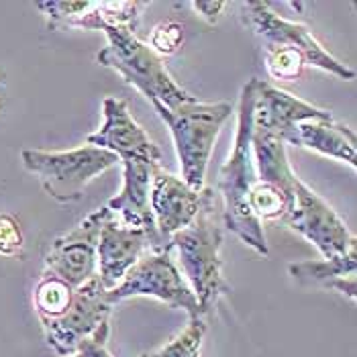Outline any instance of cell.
Segmentation results:
<instances>
[{"mask_svg":"<svg viewBox=\"0 0 357 357\" xmlns=\"http://www.w3.org/2000/svg\"><path fill=\"white\" fill-rule=\"evenodd\" d=\"M257 94V78H251L239 96L237 109V133L235 145L227 162L220 165L217 194L222 202V227L235 233L248 248L268 257L270 249L261 229V220L251 213L249 194L255 186V167L251 155V127H253V107Z\"/></svg>","mask_w":357,"mask_h":357,"instance_id":"1","label":"cell"},{"mask_svg":"<svg viewBox=\"0 0 357 357\" xmlns=\"http://www.w3.org/2000/svg\"><path fill=\"white\" fill-rule=\"evenodd\" d=\"M110 308L107 290L96 274L80 288H74L72 301L59 317L41 321L47 345L59 356H74L94 331L109 323Z\"/></svg>","mask_w":357,"mask_h":357,"instance_id":"8","label":"cell"},{"mask_svg":"<svg viewBox=\"0 0 357 357\" xmlns=\"http://www.w3.org/2000/svg\"><path fill=\"white\" fill-rule=\"evenodd\" d=\"M184 39V27L176 21H165L151 31L149 47L160 55H172L178 52L180 43Z\"/></svg>","mask_w":357,"mask_h":357,"instance_id":"22","label":"cell"},{"mask_svg":"<svg viewBox=\"0 0 357 357\" xmlns=\"http://www.w3.org/2000/svg\"><path fill=\"white\" fill-rule=\"evenodd\" d=\"M109 45L102 47L96 61L114 70L123 80L137 88L149 102H160L165 109H178L194 100L182 86H178L167 72L164 59L147 43H143L133 31L125 27H107Z\"/></svg>","mask_w":357,"mask_h":357,"instance_id":"4","label":"cell"},{"mask_svg":"<svg viewBox=\"0 0 357 357\" xmlns=\"http://www.w3.org/2000/svg\"><path fill=\"white\" fill-rule=\"evenodd\" d=\"M133 296H151L172 308H182L186 310L190 321L202 319L192 288L178 270L174 249L167 243L162 249H147L139 257L137 264L125 274L123 282L112 290H107V301L110 304Z\"/></svg>","mask_w":357,"mask_h":357,"instance_id":"6","label":"cell"},{"mask_svg":"<svg viewBox=\"0 0 357 357\" xmlns=\"http://www.w3.org/2000/svg\"><path fill=\"white\" fill-rule=\"evenodd\" d=\"M357 139L354 129L337 123L335 119L327 121H303L296 127V147L312 149L321 155L347 162L356 169L357 165Z\"/></svg>","mask_w":357,"mask_h":357,"instance_id":"18","label":"cell"},{"mask_svg":"<svg viewBox=\"0 0 357 357\" xmlns=\"http://www.w3.org/2000/svg\"><path fill=\"white\" fill-rule=\"evenodd\" d=\"M204 335H206L204 319H192L186 325V329L178 333L169 343H165L164 347L139 357H200Z\"/></svg>","mask_w":357,"mask_h":357,"instance_id":"20","label":"cell"},{"mask_svg":"<svg viewBox=\"0 0 357 357\" xmlns=\"http://www.w3.org/2000/svg\"><path fill=\"white\" fill-rule=\"evenodd\" d=\"M147 2L114 0V2H37L45 15L50 29H84L105 31L107 27H125L135 33L141 23V13Z\"/></svg>","mask_w":357,"mask_h":357,"instance_id":"11","label":"cell"},{"mask_svg":"<svg viewBox=\"0 0 357 357\" xmlns=\"http://www.w3.org/2000/svg\"><path fill=\"white\" fill-rule=\"evenodd\" d=\"M357 245L335 259L323 261H294L288 266L290 278L303 288H323L343 294L351 301L357 296L356 284Z\"/></svg>","mask_w":357,"mask_h":357,"instance_id":"16","label":"cell"},{"mask_svg":"<svg viewBox=\"0 0 357 357\" xmlns=\"http://www.w3.org/2000/svg\"><path fill=\"white\" fill-rule=\"evenodd\" d=\"M304 57L301 52L282 47V45H268L266 47V68L274 80H296L304 72Z\"/></svg>","mask_w":357,"mask_h":357,"instance_id":"21","label":"cell"},{"mask_svg":"<svg viewBox=\"0 0 357 357\" xmlns=\"http://www.w3.org/2000/svg\"><path fill=\"white\" fill-rule=\"evenodd\" d=\"M333 119L329 110L312 107L286 90L257 80V94L253 107V129L266 131L284 143L296 145V127L303 121Z\"/></svg>","mask_w":357,"mask_h":357,"instance_id":"12","label":"cell"},{"mask_svg":"<svg viewBox=\"0 0 357 357\" xmlns=\"http://www.w3.org/2000/svg\"><path fill=\"white\" fill-rule=\"evenodd\" d=\"M192 8L196 13H200L202 19H206L208 23H217L219 21L220 10L225 8V2L220 0H211V2H192Z\"/></svg>","mask_w":357,"mask_h":357,"instance_id":"25","label":"cell"},{"mask_svg":"<svg viewBox=\"0 0 357 357\" xmlns=\"http://www.w3.org/2000/svg\"><path fill=\"white\" fill-rule=\"evenodd\" d=\"M4 102V74H0V109Z\"/></svg>","mask_w":357,"mask_h":357,"instance_id":"26","label":"cell"},{"mask_svg":"<svg viewBox=\"0 0 357 357\" xmlns=\"http://www.w3.org/2000/svg\"><path fill=\"white\" fill-rule=\"evenodd\" d=\"M70 357H88V354H86L82 347H80V349H78V351H76L74 356H70Z\"/></svg>","mask_w":357,"mask_h":357,"instance_id":"27","label":"cell"},{"mask_svg":"<svg viewBox=\"0 0 357 357\" xmlns=\"http://www.w3.org/2000/svg\"><path fill=\"white\" fill-rule=\"evenodd\" d=\"M74 288H70L66 282L57 280L54 275L43 274L35 288V310L39 321H50L59 317L72 301Z\"/></svg>","mask_w":357,"mask_h":357,"instance_id":"19","label":"cell"},{"mask_svg":"<svg viewBox=\"0 0 357 357\" xmlns=\"http://www.w3.org/2000/svg\"><path fill=\"white\" fill-rule=\"evenodd\" d=\"M21 160L41 180L43 190L61 204L80 200L88 182L119 162L112 151L94 145H82L72 151L23 149Z\"/></svg>","mask_w":357,"mask_h":357,"instance_id":"5","label":"cell"},{"mask_svg":"<svg viewBox=\"0 0 357 357\" xmlns=\"http://www.w3.org/2000/svg\"><path fill=\"white\" fill-rule=\"evenodd\" d=\"M151 105L172 133L182 180L192 190H202L215 141L231 119L233 107L229 102H198L196 98L178 109H165L160 102Z\"/></svg>","mask_w":357,"mask_h":357,"instance_id":"3","label":"cell"},{"mask_svg":"<svg viewBox=\"0 0 357 357\" xmlns=\"http://www.w3.org/2000/svg\"><path fill=\"white\" fill-rule=\"evenodd\" d=\"M251 155L257 182L274 186L288 196H294L298 176L290 167L286 143L282 139L251 127Z\"/></svg>","mask_w":357,"mask_h":357,"instance_id":"17","label":"cell"},{"mask_svg":"<svg viewBox=\"0 0 357 357\" xmlns=\"http://www.w3.org/2000/svg\"><path fill=\"white\" fill-rule=\"evenodd\" d=\"M109 335L110 325L105 323V325H100L98 329L94 331L80 347L88 354V357H112V354L109 351Z\"/></svg>","mask_w":357,"mask_h":357,"instance_id":"24","label":"cell"},{"mask_svg":"<svg viewBox=\"0 0 357 357\" xmlns=\"http://www.w3.org/2000/svg\"><path fill=\"white\" fill-rule=\"evenodd\" d=\"M200 204L202 190H192L182 178L167 174L162 167L153 172L149 206L158 235L164 243L196 219Z\"/></svg>","mask_w":357,"mask_h":357,"instance_id":"14","label":"cell"},{"mask_svg":"<svg viewBox=\"0 0 357 357\" xmlns=\"http://www.w3.org/2000/svg\"><path fill=\"white\" fill-rule=\"evenodd\" d=\"M112 217L109 208H98L70 233L57 237L45 253V274L80 288L96 275V248L100 229Z\"/></svg>","mask_w":357,"mask_h":357,"instance_id":"10","label":"cell"},{"mask_svg":"<svg viewBox=\"0 0 357 357\" xmlns=\"http://www.w3.org/2000/svg\"><path fill=\"white\" fill-rule=\"evenodd\" d=\"M282 220L292 231L301 233L304 239L314 243L325 259L341 257L357 243L341 217L301 178L294 188V206Z\"/></svg>","mask_w":357,"mask_h":357,"instance_id":"9","label":"cell"},{"mask_svg":"<svg viewBox=\"0 0 357 357\" xmlns=\"http://www.w3.org/2000/svg\"><path fill=\"white\" fill-rule=\"evenodd\" d=\"M243 23L255 35H259L268 45H282L301 52L306 66L319 68L323 72H329L341 80H354L356 72L339 61L317 41L312 31L301 23H292L282 19L278 13L270 8L268 2H245L241 6Z\"/></svg>","mask_w":357,"mask_h":357,"instance_id":"7","label":"cell"},{"mask_svg":"<svg viewBox=\"0 0 357 357\" xmlns=\"http://www.w3.org/2000/svg\"><path fill=\"white\" fill-rule=\"evenodd\" d=\"M147 249H153V243L143 229L119 225L112 215L100 229L96 248V274L105 290L119 286Z\"/></svg>","mask_w":357,"mask_h":357,"instance_id":"15","label":"cell"},{"mask_svg":"<svg viewBox=\"0 0 357 357\" xmlns=\"http://www.w3.org/2000/svg\"><path fill=\"white\" fill-rule=\"evenodd\" d=\"M23 248H25V235L21 222L13 215L0 213V255L17 257L23 253Z\"/></svg>","mask_w":357,"mask_h":357,"instance_id":"23","label":"cell"},{"mask_svg":"<svg viewBox=\"0 0 357 357\" xmlns=\"http://www.w3.org/2000/svg\"><path fill=\"white\" fill-rule=\"evenodd\" d=\"M167 245L178 251V259L198 301L200 317L208 314L220 296L231 288L220 272V245H222V202L215 188H202V204L196 219L182 231L169 237Z\"/></svg>","mask_w":357,"mask_h":357,"instance_id":"2","label":"cell"},{"mask_svg":"<svg viewBox=\"0 0 357 357\" xmlns=\"http://www.w3.org/2000/svg\"><path fill=\"white\" fill-rule=\"evenodd\" d=\"M105 123L102 127L88 135L86 143L112 151L119 160L123 158H143L162 164L160 147L149 139V135L141 129L137 121L131 116L129 107L121 98H105L102 105Z\"/></svg>","mask_w":357,"mask_h":357,"instance_id":"13","label":"cell"}]
</instances>
